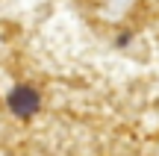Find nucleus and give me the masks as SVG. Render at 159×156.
I'll use <instances>...</instances> for the list:
<instances>
[{"instance_id":"f257e3e1","label":"nucleus","mask_w":159,"mask_h":156,"mask_svg":"<svg viewBox=\"0 0 159 156\" xmlns=\"http://www.w3.org/2000/svg\"><path fill=\"white\" fill-rule=\"evenodd\" d=\"M9 106H12L15 115L27 118V115H33V112L39 109V94H35L30 86H18L15 91H12V97H9Z\"/></svg>"}]
</instances>
